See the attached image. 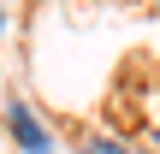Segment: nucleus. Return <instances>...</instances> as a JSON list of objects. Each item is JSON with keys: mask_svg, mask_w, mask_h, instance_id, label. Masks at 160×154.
I'll return each mask as SVG.
<instances>
[{"mask_svg": "<svg viewBox=\"0 0 160 154\" xmlns=\"http://www.w3.org/2000/svg\"><path fill=\"white\" fill-rule=\"evenodd\" d=\"M6 125H12V142H18L24 154H48V148H53V137L42 131V119H36L24 101H12V107H6Z\"/></svg>", "mask_w": 160, "mask_h": 154, "instance_id": "1", "label": "nucleus"}, {"mask_svg": "<svg viewBox=\"0 0 160 154\" xmlns=\"http://www.w3.org/2000/svg\"><path fill=\"white\" fill-rule=\"evenodd\" d=\"M83 154H131L119 137H107V131H95V137H83Z\"/></svg>", "mask_w": 160, "mask_h": 154, "instance_id": "2", "label": "nucleus"}, {"mask_svg": "<svg viewBox=\"0 0 160 154\" xmlns=\"http://www.w3.org/2000/svg\"><path fill=\"white\" fill-rule=\"evenodd\" d=\"M154 148H160V125H154Z\"/></svg>", "mask_w": 160, "mask_h": 154, "instance_id": "3", "label": "nucleus"}, {"mask_svg": "<svg viewBox=\"0 0 160 154\" xmlns=\"http://www.w3.org/2000/svg\"><path fill=\"white\" fill-rule=\"evenodd\" d=\"M0 24H6V18H0Z\"/></svg>", "mask_w": 160, "mask_h": 154, "instance_id": "4", "label": "nucleus"}]
</instances>
